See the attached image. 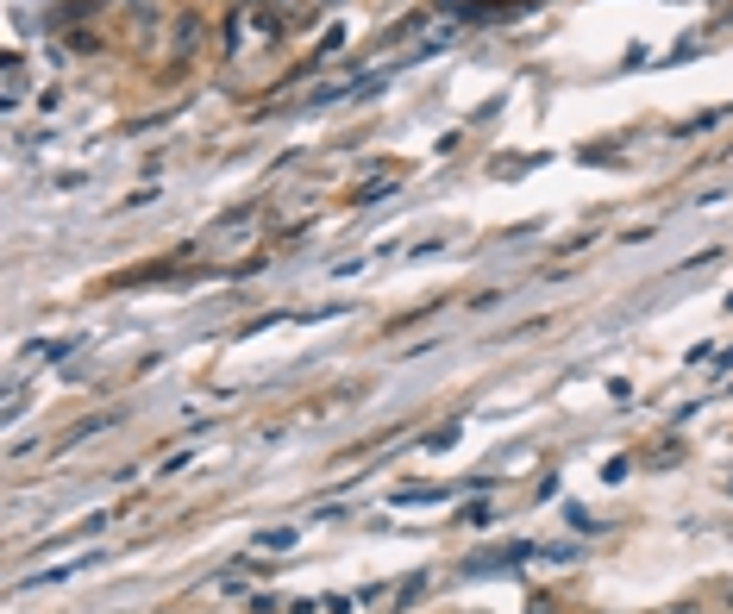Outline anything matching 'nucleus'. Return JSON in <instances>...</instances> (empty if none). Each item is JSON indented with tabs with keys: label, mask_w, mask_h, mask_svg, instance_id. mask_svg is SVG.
Returning a JSON list of instances; mask_svg holds the SVG:
<instances>
[{
	"label": "nucleus",
	"mask_w": 733,
	"mask_h": 614,
	"mask_svg": "<svg viewBox=\"0 0 733 614\" xmlns=\"http://www.w3.org/2000/svg\"><path fill=\"white\" fill-rule=\"evenodd\" d=\"M257 546H270V552H282V546H295V527H270V533H257Z\"/></svg>",
	"instance_id": "f257e3e1"
},
{
	"label": "nucleus",
	"mask_w": 733,
	"mask_h": 614,
	"mask_svg": "<svg viewBox=\"0 0 733 614\" xmlns=\"http://www.w3.org/2000/svg\"><path fill=\"white\" fill-rule=\"evenodd\" d=\"M671 614H702V602H677V608H671Z\"/></svg>",
	"instance_id": "f03ea898"
},
{
	"label": "nucleus",
	"mask_w": 733,
	"mask_h": 614,
	"mask_svg": "<svg viewBox=\"0 0 733 614\" xmlns=\"http://www.w3.org/2000/svg\"><path fill=\"white\" fill-rule=\"evenodd\" d=\"M727 608H733V589H727Z\"/></svg>",
	"instance_id": "7ed1b4c3"
}]
</instances>
